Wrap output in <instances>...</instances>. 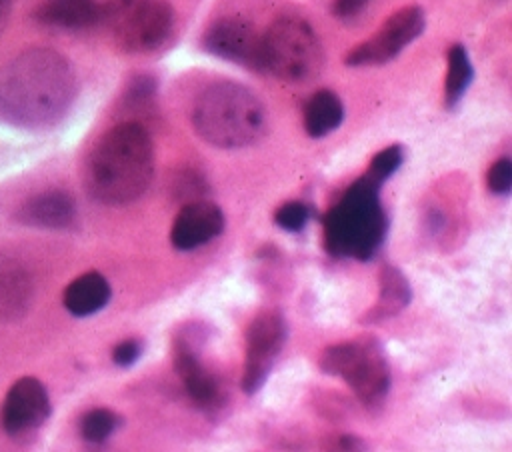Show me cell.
I'll use <instances>...</instances> for the list:
<instances>
[{"instance_id": "cell-10", "label": "cell", "mask_w": 512, "mask_h": 452, "mask_svg": "<svg viewBox=\"0 0 512 452\" xmlns=\"http://www.w3.org/2000/svg\"><path fill=\"white\" fill-rule=\"evenodd\" d=\"M288 336L286 320L278 310L256 314L246 330V356L242 372V390L256 394L272 372Z\"/></svg>"}, {"instance_id": "cell-21", "label": "cell", "mask_w": 512, "mask_h": 452, "mask_svg": "<svg viewBox=\"0 0 512 452\" xmlns=\"http://www.w3.org/2000/svg\"><path fill=\"white\" fill-rule=\"evenodd\" d=\"M118 426H120L118 414H114L112 410H106V408H96L82 416L80 436L88 444H102L116 432Z\"/></svg>"}, {"instance_id": "cell-16", "label": "cell", "mask_w": 512, "mask_h": 452, "mask_svg": "<svg viewBox=\"0 0 512 452\" xmlns=\"http://www.w3.org/2000/svg\"><path fill=\"white\" fill-rule=\"evenodd\" d=\"M412 300V288L406 276L396 266H382L378 274V298L376 304L364 314L362 322H384L400 314Z\"/></svg>"}, {"instance_id": "cell-11", "label": "cell", "mask_w": 512, "mask_h": 452, "mask_svg": "<svg viewBox=\"0 0 512 452\" xmlns=\"http://www.w3.org/2000/svg\"><path fill=\"white\" fill-rule=\"evenodd\" d=\"M200 44L212 56L262 72V34L244 18L214 20L204 30Z\"/></svg>"}, {"instance_id": "cell-1", "label": "cell", "mask_w": 512, "mask_h": 452, "mask_svg": "<svg viewBox=\"0 0 512 452\" xmlns=\"http://www.w3.org/2000/svg\"><path fill=\"white\" fill-rule=\"evenodd\" d=\"M78 78L62 54L30 48L0 68V120L14 128L56 126L72 108Z\"/></svg>"}, {"instance_id": "cell-15", "label": "cell", "mask_w": 512, "mask_h": 452, "mask_svg": "<svg viewBox=\"0 0 512 452\" xmlns=\"http://www.w3.org/2000/svg\"><path fill=\"white\" fill-rule=\"evenodd\" d=\"M100 4L96 0H42L36 6V20L62 30H84L98 24Z\"/></svg>"}, {"instance_id": "cell-5", "label": "cell", "mask_w": 512, "mask_h": 452, "mask_svg": "<svg viewBox=\"0 0 512 452\" xmlns=\"http://www.w3.org/2000/svg\"><path fill=\"white\" fill-rule=\"evenodd\" d=\"M176 14L166 0H106L98 24L110 42L126 54L160 50L174 32Z\"/></svg>"}, {"instance_id": "cell-25", "label": "cell", "mask_w": 512, "mask_h": 452, "mask_svg": "<svg viewBox=\"0 0 512 452\" xmlns=\"http://www.w3.org/2000/svg\"><path fill=\"white\" fill-rule=\"evenodd\" d=\"M486 182H488L490 192L506 196L510 192V188H512V160L508 156L498 158L490 166V170L486 174Z\"/></svg>"}, {"instance_id": "cell-22", "label": "cell", "mask_w": 512, "mask_h": 452, "mask_svg": "<svg viewBox=\"0 0 512 452\" xmlns=\"http://www.w3.org/2000/svg\"><path fill=\"white\" fill-rule=\"evenodd\" d=\"M402 160H404V150H402V146H400V144H390V146H386L384 150H380V152L372 158V162H370L366 174L382 184V182H386V180L400 168Z\"/></svg>"}, {"instance_id": "cell-20", "label": "cell", "mask_w": 512, "mask_h": 452, "mask_svg": "<svg viewBox=\"0 0 512 452\" xmlns=\"http://www.w3.org/2000/svg\"><path fill=\"white\" fill-rule=\"evenodd\" d=\"M474 80V66L464 44H452L446 52V76H444V104L454 108L468 86Z\"/></svg>"}, {"instance_id": "cell-8", "label": "cell", "mask_w": 512, "mask_h": 452, "mask_svg": "<svg viewBox=\"0 0 512 452\" xmlns=\"http://www.w3.org/2000/svg\"><path fill=\"white\" fill-rule=\"evenodd\" d=\"M204 340L206 328L200 322L182 324L172 336V364L190 400L198 408L212 412L222 406L224 392L220 378L200 358Z\"/></svg>"}, {"instance_id": "cell-9", "label": "cell", "mask_w": 512, "mask_h": 452, "mask_svg": "<svg viewBox=\"0 0 512 452\" xmlns=\"http://www.w3.org/2000/svg\"><path fill=\"white\" fill-rule=\"evenodd\" d=\"M426 26V14L420 6H404L390 14L382 26L364 42L356 44L344 56L346 66H380L394 60L408 44H412Z\"/></svg>"}, {"instance_id": "cell-24", "label": "cell", "mask_w": 512, "mask_h": 452, "mask_svg": "<svg viewBox=\"0 0 512 452\" xmlns=\"http://www.w3.org/2000/svg\"><path fill=\"white\" fill-rule=\"evenodd\" d=\"M156 94V80L150 74H138L128 82L124 100L130 106H146Z\"/></svg>"}, {"instance_id": "cell-26", "label": "cell", "mask_w": 512, "mask_h": 452, "mask_svg": "<svg viewBox=\"0 0 512 452\" xmlns=\"http://www.w3.org/2000/svg\"><path fill=\"white\" fill-rule=\"evenodd\" d=\"M142 350H144L142 340H138V338L122 340L120 344H116L112 348V362L120 368H128L134 362H138V358L142 356Z\"/></svg>"}, {"instance_id": "cell-6", "label": "cell", "mask_w": 512, "mask_h": 452, "mask_svg": "<svg viewBox=\"0 0 512 452\" xmlns=\"http://www.w3.org/2000/svg\"><path fill=\"white\" fill-rule=\"evenodd\" d=\"M322 66V44L306 20L280 16L262 34V72L290 84H304L314 80Z\"/></svg>"}, {"instance_id": "cell-18", "label": "cell", "mask_w": 512, "mask_h": 452, "mask_svg": "<svg viewBox=\"0 0 512 452\" xmlns=\"http://www.w3.org/2000/svg\"><path fill=\"white\" fill-rule=\"evenodd\" d=\"M344 120V104L340 96L328 88L314 92L304 106V130L312 138L334 132Z\"/></svg>"}, {"instance_id": "cell-14", "label": "cell", "mask_w": 512, "mask_h": 452, "mask_svg": "<svg viewBox=\"0 0 512 452\" xmlns=\"http://www.w3.org/2000/svg\"><path fill=\"white\" fill-rule=\"evenodd\" d=\"M16 220L34 228H68L76 220V202L68 192L46 190L24 200L16 212Z\"/></svg>"}, {"instance_id": "cell-12", "label": "cell", "mask_w": 512, "mask_h": 452, "mask_svg": "<svg viewBox=\"0 0 512 452\" xmlns=\"http://www.w3.org/2000/svg\"><path fill=\"white\" fill-rule=\"evenodd\" d=\"M50 396L38 378L24 376L16 380L4 396L0 408L2 430L10 436H22L40 428L50 416Z\"/></svg>"}, {"instance_id": "cell-27", "label": "cell", "mask_w": 512, "mask_h": 452, "mask_svg": "<svg viewBox=\"0 0 512 452\" xmlns=\"http://www.w3.org/2000/svg\"><path fill=\"white\" fill-rule=\"evenodd\" d=\"M370 0H334L332 2V14L338 20H352L356 18Z\"/></svg>"}, {"instance_id": "cell-2", "label": "cell", "mask_w": 512, "mask_h": 452, "mask_svg": "<svg viewBox=\"0 0 512 452\" xmlns=\"http://www.w3.org/2000/svg\"><path fill=\"white\" fill-rule=\"evenodd\" d=\"M154 176V144L140 122H120L94 144L86 168L88 194L106 206L138 200Z\"/></svg>"}, {"instance_id": "cell-13", "label": "cell", "mask_w": 512, "mask_h": 452, "mask_svg": "<svg viewBox=\"0 0 512 452\" xmlns=\"http://www.w3.org/2000/svg\"><path fill=\"white\" fill-rule=\"evenodd\" d=\"M224 212L206 200H192L180 208L170 228V242L176 250H196L224 230Z\"/></svg>"}, {"instance_id": "cell-23", "label": "cell", "mask_w": 512, "mask_h": 452, "mask_svg": "<svg viewBox=\"0 0 512 452\" xmlns=\"http://www.w3.org/2000/svg\"><path fill=\"white\" fill-rule=\"evenodd\" d=\"M312 216V208L304 202H286L274 212V222L286 232H300Z\"/></svg>"}, {"instance_id": "cell-28", "label": "cell", "mask_w": 512, "mask_h": 452, "mask_svg": "<svg viewBox=\"0 0 512 452\" xmlns=\"http://www.w3.org/2000/svg\"><path fill=\"white\" fill-rule=\"evenodd\" d=\"M10 10H12V0H0V34L4 32V28L8 24Z\"/></svg>"}, {"instance_id": "cell-17", "label": "cell", "mask_w": 512, "mask_h": 452, "mask_svg": "<svg viewBox=\"0 0 512 452\" xmlns=\"http://www.w3.org/2000/svg\"><path fill=\"white\" fill-rule=\"evenodd\" d=\"M108 300H110V284L96 270L84 272L78 278H74L66 286L62 296L64 308L78 318H86L100 312L108 304Z\"/></svg>"}, {"instance_id": "cell-19", "label": "cell", "mask_w": 512, "mask_h": 452, "mask_svg": "<svg viewBox=\"0 0 512 452\" xmlns=\"http://www.w3.org/2000/svg\"><path fill=\"white\" fill-rule=\"evenodd\" d=\"M32 282L22 266L0 264V316L14 318L26 312L30 302Z\"/></svg>"}, {"instance_id": "cell-7", "label": "cell", "mask_w": 512, "mask_h": 452, "mask_svg": "<svg viewBox=\"0 0 512 452\" xmlns=\"http://www.w3.org/2000/svg\"><path fill=\"white\" fill-rule=\"evenodd\" d=\"M318 366L330 376H340L370 408L378 406L390 390V366L374 338L330 346L322 352Z\"/></svg>"}, {"instance_id": "cell-4", "label": "cell", "mask_w": 512, "mask_h": 452, "mask_svg": "<svg viewBox=\"0 0 512 452\" xmlns=\"http://www.w3.org/2000/svg\"><path fill=\"white\" fill-rule=\"evenodd\" d=\"M380 182L366 172L350 184L322 220L324 248L336 258H372L384 244L388 216L380 200Z\"/></svg>"}, {"instance_id": "cell-3", "label": "cell", "mask_w": 512, "mask_h": 452, "mask_svg": "<svg viewBox=\"0 0 512 452\" xmlns=\"http://www.w3.org/2000/svg\"><path fill=\"white\" fill-rule=\"evenodd\" d=\"M190 122L206 144L236 150L262 138L266 130V108L248 86L220 80L208 84L194 98Z\"/></svg>"}]
</instances>
